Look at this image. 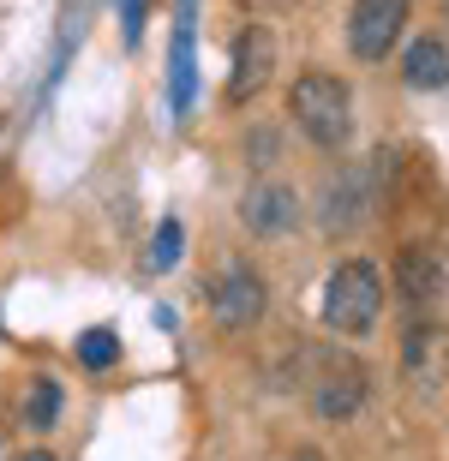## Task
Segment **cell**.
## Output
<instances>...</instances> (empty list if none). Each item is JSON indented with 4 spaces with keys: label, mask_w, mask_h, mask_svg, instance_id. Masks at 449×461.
I'll return each mask as SVG.
<instances>
[{
    "label": "cell",
    "mask_w": 449,
    "mask_h": 461,
    "mask_svg": "<svg viewBox=\"0 0 449 461\" xmlns=\"http://www.w3.org/2000/svg\"><path fill=\"white\" fill-rule=\"evenodd\" d=\"M246 156H252V168H264V162H276V156H282V138H276V126H252V144H246Z\"/></svg>",
    "instance_id": "15"
},
{
    "label": "cell",
    "mask_w": 449,
    "mask_h": 461,
    "mask_svg": "<svg viewBox=\"0 0 449 461\" xmlns=\"http://www.w3.org/2000/svg\"><path fill=\"white\" fill-rule=\"evenodd\" d=\"M294 384L306 395V408L324 420V426H347L360 420V408L372 402V377L347 348H300L294 354Z\"/></svg>",
    "instance_id": "1"
},
{
    "label": "cell",
    "mask_w": 449,
    "mask_h": 461,
    "mask_svg": "<svg viewBox=\"0 0 449 461\" xmlns=\"http://www.w3.org/2000/svg\"><path fill=\"white\" fill-rule=\"evenodd\" d=\"M114 359H121L114 330H85V336H78V366H85V372H108Z\"/></svg>",
    "instance_id": "13"
},
{
    "label": "cell",
    "mask_w": 449,
    "mask_h": 461,
    "mask_svg": "<svg viewBox=\"0 0 449 461\" xmlns=\"http://www.w3.org/2000/svg\"><path fill=\"white\" fill-rule=\"evenodd\" d=\"M282 49H276V31L270 24H246L234 36V72H228V103H252L264 85H270V72H276Z\"/></svg>",
    "instance_id": "8"
},
{
    "label": "cell",
    "mask_w": 449,
    "mask_h": 461,
    "mask_svg": "<svg viewBox=\"0 0 449 461\" xmlns=\"http://www.w3.org/2000/svg\"><path fill=\"white\" fill-rule=\"evenodd\" d=\"M408 31V0H354V13H347V54L365 60V67H378L390 60Z\"/></svg>",
    "instance_id": "4"
},
{
    "label": "cell",
    "mask_w": 449,
    "mask_h": 461,
    "mask_svg": "<svg viewBox=\"0 0 449 461\" xmlns=\"http://www.w3.org/2000/svg\"><path fill=\"white\" fill-rule=\"evenodd\" d=\"M24 420H31L36 431L60 426V384H54V377H36L31 384V395H24Z\"/></svg>",
    "instance_id": "12"
},
{
    "label": "cell",
    "mask_w": 449,
    "mask_h": 461,
    "mask_svg": "<svg viewBox=\"0 0 449 461\" xmlns=\"http://www.w3.org/2000/svg\"><path fill=\"white\" fill-rule=\"evenodd\" d=\"M396 300L408 306V318H432V312L449 300L444 258L426 252V246H401L396 252Z\"/></svg>",
    "instance_id": "6"
},
{
    "label": "cell",
    "mask_w": 449,
    "mask_h": 461,
    "mask_svg": "<svg viewBox=\"0 0 449 461\" xmlns=\"http://www.w3.org/2000/svg\"><path fill=\"white\" fill-rule=\"evenodd\" d=\"M444 18H449V0H444Z\"/></svg>",
    "instance_id": "17"
},
{
    "label": "cell",
    "mask_w": 449,
    "mask_h": 461,
    "mask_svg": "<svg viewBox=\"0 0 449 461\" xmlns=\"http://www.w3.org/2000/svg\"><path fill=\"white\" fill-rule=\"evenodd\" d=\"M121 18H126V42H139V31H144V0H126Z\"/></svg>",
    "instance_id": "16"
},
{
    "label": "cell",
    "mask_w": 449,
    "mask_h": 461,
    "mask_svg": "<svg viewBox=\"0 0 449 461\" xmlns=\"http://www.w3.org/2000/svg\"><path fill=\"white\" fill-rule=\"evenodd\" d=\"M264 312H270V288H264V276L252 264H228L216 270L210 282V318L222 330H252L264 324Z\"/></svg>",
    "instance_id": "5"
},
{
    "label": "cell",
    "mask_w": 449,
    "mask_h": 461,
    "mask_svg": "<svg viewBox=\"0 0 449 461\" xmlns=\"http://www.w3.org/2000/svg\"><path fill=\"white\" fill-rule=\"evenodd\" d=\"M240 222L252 228L258 240H282L300 228V198L288 180H252L240 198Z\"/></svg>",
    "instance_id": "9"
},
{
    "label": "cell",
    "mask_w": 449,
    "mask_h": 461,
    "mask_svg": "<svg viewBox=\"0 0 449 461\" xmlns=\"http://www.w3.org/2000/svg\"><path fill=\"white\" fill-rule=\"evenodd\" d=\"M401 85L408 90H444L449 85V36H414L401 54Z\"/></svg>",
    "instance_id": "11"
},
{
    "label": "cell",
    "mask_w": 449,
    "mask_h": 461,
    "mask_svg": "<svg viewBox=\"0 0 449 461\" xmlns=\"http://www.w3.org/2000/svg\"><path fill=\"white\" fill-rule=\"evenodd\" d=\"M192 96H198V60H192V0H180V31H174V49H168V108H174V114H192Z\"/></svg>",
    "instance_id": "10"
},
{
    "label": "cell",
    "mask_w": 449,
    "mask_h": 461,
    "mask_svg": "<svg viewBox=\"0 0 449 461\" xmlns=\"http://www.w3.org/2000/svg\"><path fill=\"white\" fill-rule=\"evenodd\" d=\"M401 372H408V390L437 395L449 372V330L432 324V318H414L408 336H401Z\"/></svg>",
    "instance_id": "7"
},
{
    "label": "cell",
    "mask_w": 449,
    "mask_h": 461,
    "mask_svg": "<svg viewBox=\"0 0 449 461\" xmlns=\"http://www.w3.org/2000/svg\"><path fill=\"white\" fill-rule=\"evenodd\" d=\"M288 114L294 126L318 144V150H342L347 138H354V96L336 72H300L294 90H288Z\"/></svg>",
    "instance_id": "2"
},
{
    "label": "cell",
    "mask_w": 449,
    "mask_h": 461,
    "mask_svg": "<svg viewBox=\"0 0 449 461\" xmlns=\"http://www.w3.org/2000/svg\"><path fill=\"white\" fill-rule=\"evenodd\" d=\"M180 252H186V222H180V216H168V222L156 228L150 264H156V270H174V264H180Z\"/></svg>",
    "instance_id": "14"
},
{
    "label": "cell",
    "mask_w": 449,
    "mask_h": 461,
    "mask_svg": "<svg viewBox=\"0 0 449 461\" xmlns=\"http://www.w3.org/2000/svg\"><path fill=\"white\" fill-rule=\"evenodd\" d=\"M378 312H383V270L372 258H347L324 288V330L342 342H360L378 330Z\"/></svg>",
    "instance_id": "3"
}]
</instances>
